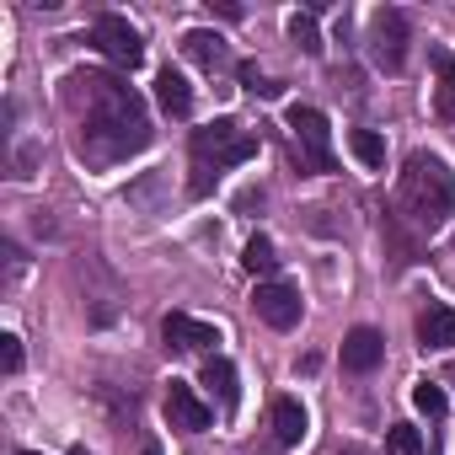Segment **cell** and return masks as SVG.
<instances>
[{"mask_svg":"<svg viewBox=\"0 0 455 455\" xmlns=\"http://www.w3.org/2000/svg\"><path fill=\"white\" fill-rule=\"evenodd\" d=\"M412 407L428 412V418H439V412H444V391H439L434 380H418V386H412Z\"/></svg>","mask_w":455,"mask_h":455,"instance_id":"ffe728a7","label":"cell"},{"mask_svg":"<svg viewBox=\"0 0 455 455\" xmlns=\"http://www.w3.org/2000/svg\"><path fill=\"white\" fill-rule=\"evenodd\" d=\"M439 113L455 118V60H439Z\"/></svg>","mask_w":455,"mask_h":455,"instance_id":"44dd1931","label":"cell"},{"mask_svg":"<svg viewBox=\"0 0 455 455\" xmlns=\"http://www.w3.org/2000/svg\"><path fill=\"white\" fill-rule=\"evenodd\" d=\"M418 343L423 348H455V311L450 306H428L418 316Z\"/></svg>","mask_w":455,"mask_h":455,"instance_id":"4fadbf2b","label":"cell"},{"mask_svg":"<svg viewBox=\"0 0 455 455\" xmlns=\"http://www.w3.org/2000/svg\"><path fill=\"white\" fill-rule=\"evenodd\" d=\"M156 102H161L172 118H188V113H193V86H188V76L166 65V70L156 76Z\"/></svg>","mask_w":455,"mask_h":455,"instance_id":"8fae6325","label":"cell"},{"mask_svg":"<svg viewBox=\"0 0 455 455\" xmlns=\"http://www.w3.org/2000/svg\"><path fill=\"white\" fill-rule=\"evenodd\" d=\"M268 418H274V439H279V444L295 450V444L306 439V407H300L295 396H279V402L268 407Z\"/></svg>","mask_w":455,"mask_h":455,"instance_id":"7c38bea8","label":"cell"},{"mask_svg":"<svg viewBox=\"0 0 455 455\" xmlns=\"http://www.w3.org/2000/svg\"><path fill=\"white\" fill-rule=\"evenodd\" d=\"M402 209L418 220V231H439L455 214V172L439 156L412 150L407 166H402Z\"/></svg>","mask_w":455,"mask_h":455,"instance_id":"7a4b0ae2","label":"cell"},{"mask_svg":"<svg viewBox=\"0 0 455 455\" xmlns=\"http://www.w3.org/2000/svg\"><path fill=\"white\" fill-rule=\"evenodd\" d=\"M81 97H86V118H81V156L92 166H118L129 156H140L150 145V118H145V102L113 81V76H76L70 81Z\"/></svg>","mask_w":455,"mask_h":455,"instance_id":"6da1fadb","label":"cell"},{"mask_svg":"<svg viewBox=\"0 0 455 455\" xmlns=\"http://www.w3.org/2000/svg\"><path fill=\"white\" fill-rule=\"evenodd\" d=\"M348 150H354L364 166H386V140H380L375 129H354V134H348Z\"/></svg>","mask_w":455,"mask_h":455,"instance_id":"2e32d148","label":"cell"},{"mask_svg":"<svg viewBox=\"0 0 455 455\" xmlns=\"http://www.w3.org/2000/svg\"><path fill=\"white\" fill-rule=\"evenodd\" d=\"M161 332H166V343H172V348H193V354H204V348H214V343H220V327L193 322V316H182V311H166Z\"/></svg>","mask_w":455,"mask_h":455,"instance_id":"ba28073f","label":"cell"},{"mask_svg":"<svg viewBox=\"0 0 455 455\" xmlns=\"http://www.w3.org/2000/svg\"><path fill=\"white\" fill-rule=\"evenodd\" d=\"M166 418H172V428H188V434H198V428H209V407L188 391V386H177L172 380V391H166Z\"/></svg>","mask_w":455,"mask_h":455,"instance_id":"30bf717a","label":"cell"},{"mask_svg":"<svg viewBox=\"0 0 455 455\" xmlns=\"http://www.w3.org/2000/svg\"><path fill=\"white\" fill-rule=\"evenodd\" d=\"M140 455H161V450H156V444H150V450H140Z\"/></svg>","mask_w":455,"mask_h":455,"instance_id":"d4e9b609","label":"cell"},{"mask_svg":"<svg viewBox=\"0 0 455 455\" xmlns=\"http://www.w3.org/2000/svg\"><path fill=\"white\" fill-rule=\"evenodd\" d=\"M70 455H92V450H86V444H76V450H70Z\"/></svg>","mask_w":455,"mask_h":455,"instance_id":"cb8c5ba5","label":"cell"},{"mask_svg":"<svg viewBox=\"0 0 455 455\" xmlns=\"http://www.w3.org/2000/svg\"><path fill=\"white\" fill-rule=\"evenodd\" d=\"M370 54H375V65L391 70V76L407 65V17H402V12L380 6V12L370 17Z\"/></svg>","mask_w":455,"mask_h":455,"instance_id":"5b68a950","label":"cell"},{"mask_svg":"<svg viewBox=\"0 0 455 455\" xmlns=\"http://www.w3.org/2000/svg\"><path fill=\"white\" fill-rule=\"evenodd\" d=\"M0 370H6V375H17V370H22V338H17V332L0 338Z\"/></svg>","mask_w":455,"mask_h":455,"instance_id":"7402d4cb","label":"cell"},{"mask_svg":"<svg viewBox=\"0 0 455 455\" xmlns=\"http://www.w3.org/2000/svg\"><path fill=\"white\" fill-rule=\"evenodd\" d=\"M182 54L214 70V65H225V38H220V33H204V28H193V33H182Z\"/></svg>","mask_w":455,"mask_h":455,"instance_id":"9a60e30c","label":"cell"},{"mask_svg":"<svg viewBox=\"0 0 455 455\" xmlns=\"http://www.w3.org/2000/svg\"><path fill=\"white\" fill-rule=\"evenodd\" d=\"M92 44L102 49V60H113V65H124V70H134L140 60H145V44H140V33L124 22V17H97L92 22Z\"/></svg>","mask_w":455,"mask_h":455,"instance_id":"8992f818","label":"cell"},{"mask_svg":"<svg viewBox=\"0 0 455 455\" xmlns=\"http://www.w3.org/2000/svg\"><path fill=\"white\" fill-rule=\"evenodd\" d=\"M17 455H38V450H17Z\"/></svg>","mask_w":455,"mask_h":455,"instance_id":"83f0119b","label":"cell"},{"mask_svg":"<svg viewBox=\"0 0 455 455\" xmlns=\"http://www.w3.org/2000/svg\"><path fill=\"white\" fill-rule=\"evenodd\" d=\"M252 311L274 327V332H290L295 322H300V295L290 290V284H258V295H252Z\"/></svg>","mask_w":455,"mask_h":455,"instance_id":"52a82bcc","label":"cell"},{"mask_svg":"<svg viewBox=\"0 0 455 455\" xmlns=\"http://www.w3.org/2000/svg\"><path fill=\"white\" fill-rule=\"evenodd\" d=\"M290 38H295L306 54H322V38H316V17H311V12H295V17H290Z\"/></svg>","mask_w":455,"mask_h":455,"instance_id":"d6986e66","label":"cell"},{"mask_svg":"<svg viewBox=\"0 0 455 455\" xmlns=\"http://www.w3.org/2000/svg\"><path fill=\"white\" fill-rule=\"evenodd\" d=\"M380 354H386V338L375 327H354L343 338V370H354V375H370L380 364Z\"/></svg>","mask_w":455,"mask_h":455,"instance_id":"9c48e42d","label":"cell"},{"mask_svg":"<svg viewBox=\"0 0 455 455\" xmlns=\"http://www.w3.org/2000/svg\"><path fill=\"white\" fill-rule=\"evenodd\" d=\"M444 375H450V380H455V359H450V370H444Z\"/></svg>","mask_w":455,"mask_h":455,"instance_id":"484cf974","label":"cell"},{"mask_svg":"<svg viewBox=\"0 0 455 455\" xmlns=\"http://www.w3.org/2000/svg\"><path fill=\"white\" fill-rule=\"evenodd\" d=\"M204 386L220 396V407H236V402H242L236 364H231V359H220V354H209V359H204Z\"/></svg>","mask_w":455,"mask_h":455,"instance_id":"5bb4252c","label":"cell"},{"mask_svg":"<svg viewBox=\"0 0 455 455\" xmlns=\"http://www.w3.org/2000/svg\"><path fill=\"white\" fill-rule=\"evenodd\" d=\"M343 455H364V450H343Z\"/></svg>","mask_w":455,"mask_h":455,"instance_id":"4316f807","label":"cell"},{"mask_svg":"<svg viewBox=\"0 0 455 455\" xmlns=\"http://www.w3.org/2000/svg\"><path fill=\"white\" fill-rule=\"evenodd\" d=\"M242 86H247V92H258V97H279V81H268L258 65H242Z\"/></svg>","mask_w":455,"mask_h":455,"instance_id":"603a6c76","label":"cell"},{"mask_svg":"<svg viewBox=\"0 0 455 455\" xmlns=\"http://www.w3.org/2000/svg\"><path fill=\"white\" fill-rule=\"evenodd\" d=\"M274 263H279V258H274V242H268V236H252L247 252H242V268H247V274H274Z\"/></svg>","mask_w":455,"mask_h":455,"instance_id":"ac0fdd59","label":"cell"},{"mask_svg":"<svg viewBox=\"0 0 455 455\" xmlns=\"http://www.w3.org/2000/svg\"><path fill=\"white\" fill-rule=\"evenodd\" d=\"M188 150H193V172H198V177H193V193H209V172L220 177L225 166L252 161V156H258V134L242 129L236 118H214V124L193 129Z\"/></svg>","mask_w":455,"mask_h":455,"instance_id":"3957f363","label":"cell"},{"mask_svg":"<svg viewBox=\"0 0 455 455\" xmlns=\"http://www.w3.org/2000/svg\"><path fill=\"white\" fill-rule=\"evenodd\" d=\"M290 129H295V140L306 145L300 166H311V172H332V124H327V113L295 102V108H290Z\"/></svg>","mask_w":455,"mask_h":455,"instance_id":"277c9868","label":"cell"},{"mask_svg":"<svg viewBox=\"0 0 455 455\" xmlns=\"http://www.w3.org/2000/svg\"><path fill=\"white\" fill-rule=\"evenodd\" d=\"M386 455H423V434L412 423H391L386 428Z\"/></svg>","mask_w":455,"mask_h":455,"instance_id":"e0dca14e","label":"cell"}]
</instances>
